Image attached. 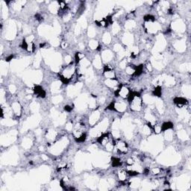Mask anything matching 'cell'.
Here are the masks:
<instances>
[{"label":"cell","mask_w":191,"mask_h":191,"mask_svg":"<svg viewBox=\"0 0 191 191\" xmlns=\"http://www.w3.org/2000/svg\"><path fill=\"white\" fill-rule=\"evenodd\" d=\"M115 146L118 151V153L120 154H125V152L128 151V146H127L126 143L125 142H122V141L117 142L116 143Z\"/></svg>","instance_id":"cell-1"},{"label":"cell","mask_w":191,"mask_h":191,"mask_svg":"<svg viewBox=\"0 0 191 191\" xmlns=\"http://www.w3.org/2000/svg\"><path fill=\"white\" fill-rule=\"evenodd\" d=\"M97 142H99L102 146H106L109 143V134H104L101 135L100 137L97 139Z\"/></svg>","instance_id":"cell-2"},{"label":"cell","mask_w":191,"mask_h":191,"mask_svg":"<svg viewBox=\"0 0 191 191\" xmlns=\"http://www.w3.org/2000/svg\"><path fill=\"white\" fill-rule=\"evenodd\" d=\"M129 176V174H128V172L124 170V169H120V171L118 172V177H119V179L121 181H125L126 179H127V177Z\"/></svg>","instance_id":"cell-3"},{"label":"cell","mask_w":191,"mask_h":191,"mask_svg":"<svg viewBox=\"0 0 191 191\" xmlns=\"http://www.w3.org/2000/svg\"><path fill=\"white\" fill-rule=\"evenodd\" d=\"M174 102H175L178 107H183V106L187 103V100L184 98H181V97H176L174 99Z\"/></svg>","instance_id":"cell-4"},{"label":"cell","mask_w":191,"mask_h":191,"mask_svg":"<svg viewBox=\"0 0 191 191\" xmlns=\"http://www.w3.org/2000/svg\"><path fill=\"white\" fill-rule=\"evenodd\" d=\"M173 127V124L170 122H164V123L161 125L160 127V130L161 131H166L167 129H172Z\"/></svg>","instance_id":"cell-5"},{"label":"cell","mask_w":191,"mask_h":191,"mask_svg":"<svg viewBox=\"0 0 191 191\" xmlns=\"http://www.w3.org/2000/svg\"><path fill=\"white\" fill-rule=\"evenodd\" d=\"M122 164V162L120 158H112V165L113 167H120V165Z\"/></svg>","instance_id":"cell-6"},{"label":"cell","mask_w":191,"mask_h":191,"mask_svg":"<svg viewBox=\"0 0 191 191\" xmlns=\"http://www.w3.org/2000/svg\"><path fill=\"white\" fill-rule=\"evenodd\" d=\"M83 58H84V55L83 54H82V53H76L75 54V62L76 63H78Z\"/></svg>","instance_id":"cell-7"},{"label":"cell","mask_w":191,"mask_h":191,"mask_svg":"<svg viewBox=\"0 0 191 191\" xmlns=\"http://www.w3.org/2000/svg\"><path fill=\"white\" fill-rule=\"evenodd\" d=\"M154 95L157 96H160L161 95V87H158L154 90Z\"/></svg>","instance_id":"cell-8"},{"label":"cell","mask_w":191,"mask_h":191,"mask_svg":"<svg viewBox=\"0 0 191 191\" xmlns=\"http://www.w3.org/2000/svg\"><path fill=\"white\" fill-rule=\"evenodd\" d=\"M144 20L148 21V22H149V21H154L155 17L152 15H146V16H144Z\"/></svg>","instance_id":"cell-9"},{"label":"cell","mask_w":191,"mask_h":191,"mask_svg":"<svg viewBox=\"0 0 191 191\" xmlns=\"http://www.w3.org/2000/svg\"><path fill=\"white\" fill-rule=\"evenodd\" d=\"M108 110H111V111H116L115 102H114V101H112V102L108 106Z\"/></svg>","instance_id":"cell-10"},{"label":"cell","mask_w":191,"mask_h":191,"mask_svg":"<svg viewBox=\"0 0 191 191\" xmlns=\"http://www.w3.org/2000/svg\"><path fill=\"white\" fill-rule=\"evenodd\" d=\"M64 110L67 112H70L72 110H73V108H72V106L70 105H66L64 107Z\"/></svg>","instance_id":"cell-11"},{"label":"cell","mask_w":191,"mask_h":191,"mask_svg":"<svg viewBox=\"0 0 191 191\" xmlns=\"http://www.w3.org/2000/svg\"><path fill=\"white\" fill-rule=\"evenodd\" d=\"M12 58H13V55H10L9 57H8L6 58V61H10L11 60H12Z\"/></svg>","instance_id":"cell-12"}]
</instances>
